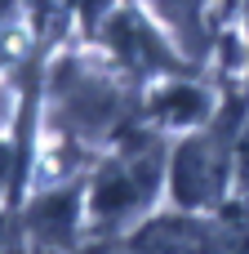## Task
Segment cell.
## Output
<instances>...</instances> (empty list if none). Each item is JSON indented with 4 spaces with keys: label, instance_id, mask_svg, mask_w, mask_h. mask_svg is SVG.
<instances>
[{
    "label": "cell",
    "instance_id": "277c9868",
    "mask_svg": "<svg viewBox=\"0 0 249 254\" xmlns=\"http://www.w3.org/2000/svg\"><path fill=\"white\" fill-rule=\"evenodd\" d=\"M192 107H196V94H187V89H178V98H165V103H160L165 116H183V112H192Z\"/></svg>",
    "mask_w": 249,
    "mask_h": 254
},
{
    "label": "cell",
    "instance_id": "3957f363",
    "mask_svg": "<svg viewBox=\"0 0 249 254\" xmlns=\"http://www.w3.org/2000/svg\"><path fill=\"white\" fill-rule=\"evenodd\" d=\"M134 196H138V188L129 183V174H107V179L98 183L94 205H98L102 214H120V210H129V205H134Z\"/></svg>",
    "mask_w": 249,
    "mask_h": 254
},
{
    "label": "cell",
    "instance_id": "7a4b0ae2",
    "mask_svg": "<svg viewBox=\"0 0 249 254\" xmlns=\"http://www.w3.org/2000/svg\"><path fill=\"white\" fill-rule=\"evenodd\" d=\"M71 214H76L71 196H49V201H40V205H36L31 223H36V232H40V237H49V241H53V237H67Z\"/></svg>",
    "mask_w": 249,
    "mask_h": 254
},
{
    "label": "cell",
    "instance_id": "5b68a950",
    "mask_svg": "<svg viewBox=\"0 0 249 254\" xmlns=\"http://www.w3.org/2000/svg\"><path fill=\"white\" fill-rule=\"evenodd\" d=\"M4 174H9V152L0 147V183H4Z\"/></svg>",
    "mask_w": 249,
    "mask_h": 254
},
{
    "label": "cell",
    "instance_id": "6da1fadb",
    "mask_svg": "<svg viewBox=\"0 0 249 254\" xmlns=\"http://www.w3.org/2000/svg\"><path fill=\"white\" fill-rule=\"evenodd\" d=\"M111 45L120 49V58L165 63V58H160V49H156V40L143 31V22H138V18H116V27H111Z\"/></svg>",
    "mask_w": 249,
    "mask_h": 254
}]
</instances>
